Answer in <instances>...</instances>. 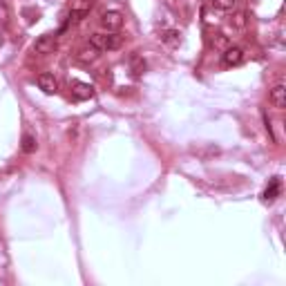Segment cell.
I'll return each mask as SVG.
<instances>
[{"label":"cell","mask_w":286,"mask_h":286,"mask_svg":"<svg viewBox=\"0 0 286 286\" xmlns=\"http://www.w3.org/2000/svg\"><path fill=\"white\" fill-rule=\"evenodd\" d=\"M161 40L166 42L168 47H177L181 42V32H177V29H166V32L161 34Z\"/></svg>","instance_id":"10"},{"label":"cell","mask_w":286,"mask_h":286,"mask_svg":"<svg viewBox=\"0 0 286 286\" xmlns=\"http://www.w3.org/2000/svg\"><path fill=\"white\" fill-rule=\"evenodd\" d=\"M130 70H132V74H135V76H141L143 72H145V60H143V56H139V54H132V56H130Z\"/></svg>","instance_id":"11"},{"label":"cell","mask_w":286,"mask_h":286,"mask_svg":"<svg viewBox=\"0 0 286 286\" xmlns=\"http://www.w3.org/2000/svg\"><path fill=\"white\" fill-rule=\"evenodd\" d=\"M90 45L96 47L99 52H114L121 50L123 36H119V32H96L90 36Z\"/></svg>","instance_id":"1"},{"label":"cell","mask_w":286,"mask_h":286,"mask_svg":"<svg viewBox=\"0 0 286 286\" xmlns=\"http://www.w3.org/2000/svg\"><path fill=\"white\" fill-rule=\"evenodd\" d=\"M101 56V52L96 50V47H92V45H87V47H83V50H78V54H76V60L78 63H85V65H90V63H94L96 58Z\"/></svg>","instance_id":"8"},{"label":"cell","mask_w":286,"mask_h":286,"mask_svg":"<svg viewBox=\"0 0 286 286\" xmlns=\"http://www.w3.org/2000/svg\"><path fill=\"white\" fill-rule=\"evenodd\" d=\"M230 25H233L235 29H246V25H248V14H246V11H235L233 18H230Z\"/></svg>","instance_id":"12"},{"label":"cell","mask_w":286,"mask_h":286,"mask_svg":"<svg viewBox=\"0 0 286 286\" xmlns=\"http://www.w3.org/2000/svg\"><path fill=\"white\" fill-rule=\"evenodd\" d=\"M269 99H271V103H273V107H277V109H284V107H286V85L277 83L275 87L271 90Z\"/></svg>","instance_id":"6"},{"label":"cell","mask_w":286,"mask_h":286,"mask_svg":"<svg viewBox=\"0 0 286 286\" xmlns=\"http://www.w3.org/2000/svg\"><path fill=\"white\" fill-rule=\"evenodd\" d=\"M279 190H282V181H279V177H273L269 188L264 190V199L266 202H275V199L279 197Z\"/></svg>","instance_id":"9"},{"label":"cell","mask_w":286,"mask_h":286,"mask_svg":"<svg viewBox=\"0 0 286 286\" xmlns=\"http://www.w3.org/2000/svg\"><path fill=\"white\" fill-rule=\"evenodd\" d=\"M244 58H246V52L241 50V47H237V45H228L226 50H224V54H222V60H224V65H226V68L241 65V63H244Z\"/></svg>","instance_id":"4"},{"label":"cell","mask_w":286,"mask_h":286,"mask_svg":"<svg viewBox=\"0 0 286 286\" xmlns=\"http://www.w3.org/2000/svg\"><path fill=\"white\" fill-rule=\"evenodd\" d=\"M72 94L76 96V99H81V101H85V99H92L94 96V87L90 83H72Z\"/></svg>","instance_id":"7"},{"label":"cell","mask_w":286,"mask_h":286,"mask_svg":"<svg viewBox=\"0 0 286 286\" xmlns=\"http://www.w3.org/2000/svg\"><path fill=\"white\" fill-rule=\"evenodd\" d=\"M7 20H9V7L0 0V25H5Z\"/></svg>","instance_id":"16"},{"label":"cell","mask_w":286,"mask_h":286,"mask_svg":"<svg viewBox=\"0 0 286 286\" xmlns=\"http://www.w3.org/2000/svg\"><path fill=\"white\" fill-rule=\"evenodd\" d=\"M58 47V40H56V34H45L40 36L38 40L34 42V52L38 56H47V54H54Z\"/></svg>","instance_id":"3"},{"label":"cell","mask_w":286,"mask_h":286,"mask_svg":"<svg viewBox=\"0 0 286 286\" xmlns=\"http://www.w3.org/2000/svg\"><path fill=\"white\" fill-rule=\"evenodd\" d=\"M36 83H38V87H40L45 94H54V92L58 90V81L54 78V74H47V72H42V74H38V78H36Z\"/></svg>","instance_id":"5"},{"label":"cell","mask_w":286,"mask_h":286,"mask_svg":"<svg viewBox=\"0 0 286 286\" xmlns=\"http://www.w3.org/2000/svg\"><path fill=\"white\" fill-rule=\"evenodd\" d=\"M123 23H125V16L117 9H109L101 16V25L105 27V32H119L123 27Z\"/></svg>","instance_id":"2"},{"label":"cell","mask_w":286,"mask_h":286,"mask_svg":"<svg viewBox=\"0 0 286 286\" xmlns=\"http://www.w3.org/2000/svg\"><path fill=\"white\" fill-rule=\"evenodd\" d=\"M212 45H215V47H219V50H226V47H228V38H226V36H224V34H217V38H212Z\"/></svg>","instance_id":"15"},{"label":"cell","mask_w":286,"mask_h":286,"mask_svg":"<svg viewBox=\"0 0 286 286\" xmlns=\"http://www.w3.org/2000/svg\"><path fill=\"white\" fill-rule=\"evenodd\" d=\"M90 5H92V0H78V7L76 9H90Z\"/></svg>","instance_id":"17"},{"label":"cell","mask_w":286,"mask_h":286,"mask_svg":"<svg viewBox=\"0 0 286 286\" xmlns=\"http://www.w3.org/2000/svg\"><path fill=\"white\" fill-rule=\"evenodd\" d=\"M20 148H23V152H25V155H32V152H36V148H38V143H36V137H32V135H23Z\"/></svg>","instance_id":"13"},{"label":"cell","mask_w":286,"mask_h":286,"mask_svg":"<svg viewBox=\"0 0 286 286\" xmlns=\"http://www.w3.org/2000/svg\"><path fill=\"white\" fill-rule=\"evenodd\" d=\"M212 3H215V7L224 9V11H233L235 5H237V0H212Z\"/></svg>","instance_id":"14"},{"label":"cell","mask_w":286,"mask_h":286,"mask_svg":"<svg viewBox=\"0 0 286 286\" xmlns=\"http://www.w3.org/2000/svg\"><path fill=\"white\" fill-rule=\"evenodd\" d=\"M0 45H3V34H0Z\"/></svg>","instance_id":"18"}]
</instances>
